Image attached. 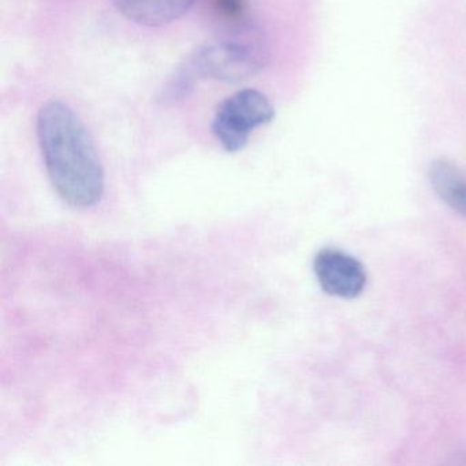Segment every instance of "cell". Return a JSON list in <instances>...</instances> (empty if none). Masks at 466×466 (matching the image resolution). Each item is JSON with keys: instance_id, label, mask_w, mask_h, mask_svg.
Here are the masks:
<instances>
[{"instance_id": "1", "label": "cell", "mask_w": 466, "mask_h": 466, "mask_svg": "<svg viewBox=\"0 0 466 466\" xmlns=\"http://www.w3.org/2000/svg\"><path fill=\"white\" fill-rule=\"evenodd\" d=\"M37 137L51 184L62 200L89 208L102 200L105 170L94 141L77 114L59 100L43 106Z\"/></svg>"}, {"instance_id": "2", "label": "cell", "mask_w": 466, "mask_h": 466, "mask_svg": "<svg viewBox=\"0 0 466 466\" xmlns=\"http://www.w3.org/2000/svg\"><path fill=\"white\" fill-rule=\"evenodd\" d=\"M267 64L263 46L247 39H223L204 46L187 62V78L239 83L258 75Z\"/></svg>"}, {"instance_id": "3", "label": "cell", "mask_w": 466, "mask_h": 466, "mask_svg": "<svg viewBox=\"0 0 466 466\" xmlns=\"http://www.w3.org/2000/svg\"><path fill=\"white\" fill-rule=\"evenodd\" d=\"M275 108L268 97L256 89L236 92L218 107L212 133L228 154L245 148L253 130L271 124Z\"/></svg>"}, {"instance_id": "4", "label": "cell", "mask_w": 466, "mask_h": 466, "mask_svg": "<svg viewBox=\"0 0 466 466\" xmlns=\"http://www.w3.org/2000/svg\"><path fill=\"white\" fill-rule=\"evenodd\" d=\"M313 271L323 291L338 299H356L367 285L364 266L338 249L320 250L313 260Z\"/></svg>"}, {"instance_id": "5", "label": "cell", "mask_w": 466, "mask_h": 466, "mask_svg": "<svg viewBox=\"0 0 466 466\" xmlns=\"http://www.w3.org/2000/svg\"><path fill=\"white\" fill-rule=\"evenodd\" d=\"M198 0H114L127 20L144 26H160L187 15Z\"/></svg>"}, {"instance_id": "6", "label": "cell", "mask_w": 466, "mask_h": 466, "mask_svg": "<svg viewBox=\"0 0 466 466\" xmlns=\"http://www.w3.org/2000/svg\"><path fill=\"white\" fill-rule=\"evenodd\" d=\"M428 177L436 195L466 218V178L461 171L449 160L439 159L431 165Z\"/></svg>"}]
</instances>
